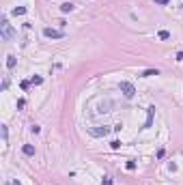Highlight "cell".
<instances>
[{"instance_id": "obj_1", "label": "cell", "mask_w": 183, "mask_h": 185, "mask_svg": "<svg viewBox=\"0 0 183 185\" xmlns=\"http://www.w3.org/2000/svg\"><path fill=\"white\" fill-rule=\"evenodd\" d=\"M0 32H2V39H4V41H13V37H15V32H13V28H11V24H9L7 20L0 22Z\"/></svg>"}, {"instance_id": "obj_2", "label": "cell", "mask_w": 183, "mask_h": 185, "mask_svg": "<svg viewBox=\"0 0 183 185\" xmlns=\"http://www.w3.org/2000/svg\"><path fill=\"white\" fill-rule=\"evenodd\" d=\"M118 88H121V93H123L127 99H132V97L136 95V88H134L132 82H121V84H118Z\"/></svg>"}, {"instance_id": "obj_3", "label": "cell", "mask_w": 183, "mask_h": 185, "mask_svg": "<svg viewBox=\"0 0 183 185\" xmlns=\"http://www.w3.org/2000/svg\"><path fill=\"white\" fill-rule=\"evenodd\" d=\"M88 134L95 136V138H101V136H108V134H110V127H106V125H104V127H90Z\"/></svg>"}, {"instance_id": "obj_4", "label": "cell", "mask_w": 183, "mask_h": 185, "mask_svg": "<svg viewBox=\"0 0 183 185\" xmlns=\"http://www.w3.org/2000/svg\"><path fill=\"white\" fill-rule=\"evenodd\" d=\"M43 37H48V39H62L65 32L62 30H54V28H43Z\"/></svg>"}, {"instance_id": "obj_5", "label": "cell", "mask_w": 183, "mask_h": 185, "mask_svg": "<svg viewBox=\"0 0 183 185\" xmlns=\"http://www.w3.org/2000/svg\"><path fill=\"white\" fill-rule=\"evenodd\" d=\"M146 112H149V118H146V123H144V129H146V127H151V125H153V116H155V108L151 106L149 110H146Z\"/></svg>"}, {"instance_id": "obj_6", "label": "cell", "mask_w": 183, "mask_h": 185, "mask_svg": "<svg viewBox=\"0 0 183 185\" xmlns=\"http://www.w3.org/2000/svg\"><path fill=\"white\" fill-rule=\"evenodd\" d=\"M22 153L28 155V157H32V155H35V146H32V144H24V146H22Z\"/></svg>"}, {"instance_id": "obj_7", "label": "cell", "mask_w": 183, "mask_h": 185, "mask_svg": "<svg viewBox=\"0 0 183 185\" xmlns=\"http://www.w3.org/2000/svg\"><path fill=\"white\" fill-rule=\"evenodd\" d=\"M151 76H159V71L157 69H146V71L140 73V78H151Z\"/></svg>"}, {"instance_id": "obj_8", "label": "cell", "mask_w": 183, "mask_h": 185, "mask_svg": "<svg viewBox=\"0 0 183 185\" xmlns=\"http://www.w3.org/2000/svg\"><path fill=\"white\" fill-rule=\"evenodd\" d=\"M60 11H62V13H71V11H73V4H71V2H62V4H60Z\"/></svg>"}, {"instance_id": "obj_9", "label": "cell", "mask_w": 183, "mask_h": 185, "mask_svg": "<svg viewBox=\"0 0 183 185\" xmlns=\"http://www.w3.org/2000/svg\"><path fill=\"white\" fill-rule=\"evenodd\" d=\"M157 37H159L162 41H166V39H170V32H168V30H159V32H157Z\"/></svg>"}, {"instance_id": "obj_10", "label": "cell", "mask_w": 183, "mask_h": 185, "mask_svg": "<svg viewBox=\"0 0 183 185\" xmlns=\"http://www.w3.org/2000/svg\"><path fill=\"white\" fill-rule=\"evenodd\" d=\"M15 62H17V60H15V56H7V67H9V69H13V67H15Z\"/></svg>"}, {"instance_id": "obj_11", "label": "cell", "mask_w": 183, "mask_h": 185, "mask_svg": "<svg viewBox=\"0 0 183 185\" xmlns=\"http://www.w3.org/2000/svg\"><path fill=\"white\" fill-rule=\"evenodd\" d=\"M41 82H43V78H41V76H32V78H30V84H35V86H39Z\"/></svg>"}, {"instance_id": "obj_12", "label": "cell", "mask_w": 183, "mask_h": 185, "mask_svg": "<svg viewBox=\"0 0 183 185\" xmlns=\"http://www.w3.org/2000/svg\"><path fill=\"white\" fill-rule=\"evenodd\" d=\"M26 13V7H15L13 9V15H24Z\"/></svg>"}, {"instance_id": "obj_13", "label": "cell", "mask_w": 183, "mask_h": 185, "mask_svg": "<svg viewBox=\"0 0 183 185\" xmlns=\"http://www.w3.org/2000/svg\"><path fill=\"white\" fill-rule=\"evenodd\" d=\"M125 168H127V170H136V162H134V159H129V162L125 164Z\"/></svg>"}, {"instance_id": "obj_14", "label": "cell", "mask_w": 183, "mask_h": 185, "mask_svg": "<svg viewBox=\"0 0 183 185\" xmlns=\"http://www.w3.org/2000/svg\"><path fill=\"white\" fill-rule=\"evenodd\" d=\"M26 106V99H17V110H22Z\"/></svg>"}, {"instance_id": "obj_15", "label": "cell", "mask_w": 183, "mask_h": 185, "mask_svg": "<svg viewBox=\"0 0 183 185\" xmlns=\"http://www.w3.org/2000/svg\"><path fill=\"white\" fill-rule=\"evenodd\" d=\"M110 146H112V149L116 151V149H121V142H118V140H114V142H110Z\"/></svg>"}, {"instance_id": "obj_16", "label": "cell", "mask_w": 183, "mask_h": 185, "mask_svg": "<svg viewBox=\"0 0 183 185\" xmlns=\"http://www.w3.org/2000/svg\"><path fill=\"white\" fill-rule=\"evenodd\" d=\"M20 86H22V90H26V88H28V86H30V80H24V82H22V84H20Z\"/></svg>"}, {"instance_id": "obj_17", "label": "cell", "mask_w": 183, "mask_h": 185, "mask_svg": "<svg viewBox=\"0 0 183 185\" xmlns=\"http://www.w3.org/2000/svg\"><path fill=\"white\" fill-rule=\"evenodd\" d=\"M30 131H32V134H39V131H41V127H39V125H32V127H30Z\"/></svg>"}, {"instance_id": "obj_18", "label": "cell", "mask_w": 183, "mask_h": 185, "mask_svg": "<svg viewBox=\"0 0 183 185\" xmlns=\"http://www.w3.org/2000/svg\"><path fill=\"white\" fill-rule=\"evenodd\" d=\"M104 185H112V179H110V177H104Z\"/></svg>"}, {"instance_id": "obj_19", "label": "cell", "mask_w": 183, "mask_h": 185, "mask_svg": "<svg viewBox=\"0 0 183 185\" xmlns=\"http://www.w3.org/2000/svg\"><path fill=\"white\" fill-rule=\"evenodd\" d=\"M155 2H157V4H168L170 0H155Z\"/></svg>"}, {"instance_id": "obj_20", "label": "cell", "mask_w": 183, "mask_h": 185, "mask_svg": "<svg viewBox=\"0 0 183 185\" xmlns=\"http://www.w3.org/2000/svg\"><path fill=\"white\" fill-rule=\"evenodd\" d=\"M177 60H183V52H179V54H177Z\"/></svg>"}, {"instance_id": "obj_21", "label": "cell", "mask_w": 183, "mask_h": 185, "mask_svg": "<svg viewBox=\"0 0 183 185\" xmlns=\"http://www.w3.org/2000/svg\"><path fill=\"white\" fill-rule=\"evenodd\" d=\"M13 185H22V183H20V181H17V179H15V181H13Z\"/></svg>"}, {"instance_id": "obj_22", "label": "cell", "mask_w": 183, "mask_h": 185, "mask_svg": "<svg viewBox=\"0 0 183 185\" xmlns=\"http://www.w3.org/2000/svg\"><path fill=\"white\" fill-rule=\"evenodd\" d=\"M181 9H183V4H181Z\"/></svg>"}]
</instances>
